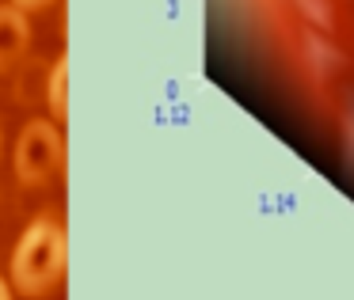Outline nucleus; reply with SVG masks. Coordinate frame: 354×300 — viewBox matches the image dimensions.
Returning a JSON list of instances; mask_svg holds the SVG:
<instances>
[{"mask_svg": "<svg viewBox=\"0 0 354 300\" xmlns=\"http://www.w3.org/2000/svg\"><path fill=\"white\" fill-rule=\"evenodd\" d=\"M69 270V236L57 221L39 217L19 232L8 262V281L19 297H50Z\"/></svg>", "mask_w": 354, "mask_h": 300, "instance_id": "f257e3e1", "label": "nucleus"}, {"mask_svg": "<svg viewBox=\"0 0 354 300\" xmlns=\"http://www.w3.org/2000/svg\"><path fill=\"white\" fill-rule=\"evenodd\" d=\"M65 141L54 118H31L24 122L12 148V171H16L19 186H42L54 179V171L62 168Z\"/></svg>", "mask_w": 354, "mask_h": 300, "instance_id": "f03ea898", "label": "nucleus"}, {"mask_svg": "<svg viewBox=\"0 0 354 300\" xmlns=\"http://www.w3.org/2000/svg\"><path fill=\"white\" fill-rule=\"evenodd\" d=\"M31 46V19L16 4H0V72H12Z\"/></svg>", "mask_w": 354, "mask_h": 300, "instance_id": "7ed1b4c3", "label": "nucleus"}, {"mask_svg": "<svg viewBox=\"0 0 354 300\" xmlns=\"http://www.w3.org/2000/svg\"><path fill=\"white\" fill-rule=\"evenodd\" d=\"M46 107L54 114V122H65L69 114V57H57L54 69H50V80H46Z\"/></svg>", "mask_w": 354, "mask_h": 300, "instance_id": "20e7f679", "label": "nucleus"}, {"mask_svg": "<svg viewBox=\"0 0 354 300\" xmlns=\"http://www.w3.org/2000/svg\"><path fill=\"white\" fill-rule=\"evenodd\" d=\"M8 4H16L19 12H42V8H50L54 0H8Z\"/></svg>", "mask_w": 354, "mask_h": 300, "instance_id": "39448f33", "label": "nucleus"}, {"mask_svg": "<svg viewBox=\"0 0 354 300\" xmlns=\"http://www.w3.org/2000/svg\"><path fill=\"white\" fill-rule=\"evenodd\" d=\"M12 292H16V289H12V281H8L4 274H0V300H16Z\"/></svg>", "mask_w": 354, "mask_h": 300, "instance_id": "423d86ee", "label": "nucleus"}, {"mask_svg": "<svg viewBox=\"0 0 354 300\" xmlns=\"http://www.w3.org/2000/svg\"><path fill=\"white\" fill-rule=\"evenodd\" d=\"M0 145H4V133H0Z\"/></svg>", "mask_w": 354, "mask_h": 300, "instance_id": "0eeeda50", "label": "nucleus"}]
</instances>
